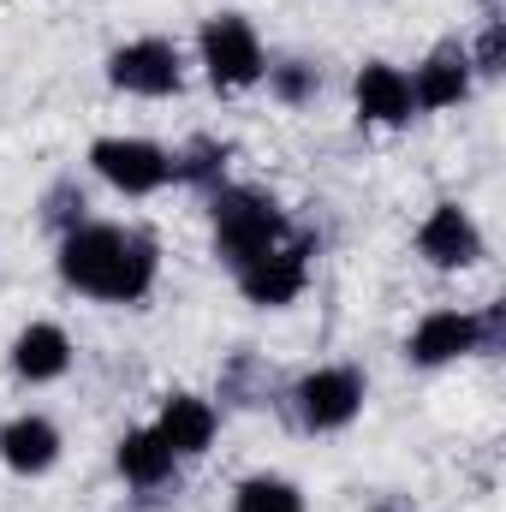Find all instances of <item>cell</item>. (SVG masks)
<instances>
[{
    "label": "cell",
    "instance_id": "cell-1",
    "mask_svg": "<svg viewBox=\"0 0 506 512\" xmlns=\"http://www.w3.org/2000/svg\"><path fill=\"white\" fill-rule=\"evenodd\" d=\"M54 268L78 298L96 304H143L161 280V245L143 227L120 221H84L66 239H54Z\"/></svg>",
    "mask_w": 506,
    "mask_h": 512
},
{
    "label": "cell",
    "instance_id": "cell-2",
    "mask_svg": "<svg viewBox=\"0 0 506 512\" xmlns=\"http://www.w3.org/2000/svg\"><path fill=\"white\" fill-rule=\"evenodd\" d=\"M298 227H292V215L280 209V197L274 191H262V185H221L215 197H209V251L215 262L233 274V268H245L256 262L262 251H274L280 239H292Z\"/></svg>",
    "mask_w": 506,
    "mask_h": 512
},
{
    "label": "cell",
    "instance_id": "cell-3",
    "mask_svg": "<svg viewBox=\"0 0 506 512\" xmlns=\"http://www.w3.org/2000/svg\"><path fill=\"white\" fill-rule=\"evenodd\" d=\"M501 340H506V304H483V310L441 304V310H423L417 328L405 334V364L411 370H447L459 358L501 352Z\"/></svg>",
    "mask_w": 506,
    "mask_h": 512
},
{
    "label": "cell",
    "instance_id": "cell-4",
    "mask_svg": "<svg viewBox=\"0 0 506 512\" xmlns=\"http://www.w3.org/2000/svg\"><path fill=\"white\" fill-rule=\"evenodd\" d=\"M280 405L292 411V423H298L304 435H340V429H352V423L364 417V405H370V376H364L358 364H316V370H304L298 382H286Z\"/></svg>",
    "mask_w": 506,
    "mask_h": 512
},
{
    "label": "cell",
    "instance_id": "cell-5",
    "mask_svg": "<svg viewBox=\"0 0 506 512\" xmlns=\"http://www.w3.org/2000/svg\"><path fill=\"white\" fill-rule=\"evenodd\" d=\"M197 66H203L209 90L245 96L268 72V48H262V36H256V24L245 12H209L203 30H197Z\"/></svg>",
    "mask_w": 506,
    "mask_h": 512
},
{
    "label": "cell",
    "instance_id": "cell-6",
    "mask_svg": "<svg viewBox=\"0 0 506 512\" xmlns=\"http://www.w3.org/2000/svg\"><path fill=\"white\" fill-rule=\"evenodd\" d=\"M90 173L120 191V197H155L173 185V149L155 137H131V131H108L90 143Z\"/></svg>",
    "mask_w": 506,
    "mask_h": 512
},
{
    "label": "cell",
    "instance_id": "cell-7",
    "mask_svg": "<svg viewBox=\"0 0 506 512\" xmlns=\"http://www.w3.org/2000/svg\"><path fill=\"white\" fill-rule=\"evenodd\" d=\"M108 84L120 96L167 102V96L185 90V48L173 36H131L108 54Z\"/></svg>",
    "mask_w": 506,
    "mask_h": 512
},
{
    "label": "cell",
    "instance_id": "cell-8",
    "mask_svg": "<svg viewBox=\"0 0 506 512\" xmlns=\"http://www.w3.org/2000/svg\"><path fill=\"white\" fill-rule=\"evenodd\" d=\"M310 256H316V239L310 233H292L274 251H262L256 262L233 268V286H239V298L256 304V310H292L304 298V286H310Z\"/></svg>",
    "mask_w": 506,
    "mask_h": 512
},
{
    "label": "cell",
    "instance_id": "cell-9",
    "mask_svg": "<svg viewBox=\"0 0 506 512\" xmlns=\"http://www.w3.org/2000/svg\"><path fill=\"white\" fill-rule=\"evenodd\" d=\"M411 251H417V262H429L435 274H465V268H477V262L489 256V239H483L477 215L447 197V203H435V209L417 221Z\"/></svg>",
    "mask_w": 506,
    "mask_h": 512
},
{
    "label": "cell",
    "instance_id": "cell-10",
    "mask_svg": "<svg viewBox=\"0 0 506 512\" xmlns=\"http://www.w3.org/2000/svg\"><path fill=\"white\" fill-rule=\"evenodd\" d=\"M352 114H358V126H370V131L411 126V120H417V102H411L405 66H393V60H364L358 78H352Z\"/></svg>",
    "mask_w": 506,
    "mask_h": 512
},
{
    "label": "cell",
    "instance_id": "cell-11",
    "mask_svg": "<svg viewBox=\"0 0 506 512\" xmlns=\"http://www.w3.org/2000/svg\"><path fill=\"white\" fill-rule=\"evenodd\" d=\"M405 78H411V102H417V114H447V108H459V102L477 90L471 54H465L459 36H453V42H435Z\"/></svg>",
    "mask_w": 506,
    "mask_h": 512
},
{
    "label": "cell",
    "instance_id": "cell-12",
    "mask_svg": "<svg viewBox=\"0 0 506 512\" xmlns=\"http://www.w3.org/2000/svg\"><path fill=\"white\" fill-rule=\"evenodd\" d=\"M149 429L173 447V459H203L215 447V435H221V405L209 393L173 387V393H161V411H155Z\"/></svg>",
    "mask_w": 506,
    "mask_h": 512
},
{
    "label": "cell",
    "instance_id": "cell-13",
    "mask_svg": "<svg viewBox=\"0 0 506 512\" xmlns=\"http://www.w3.org/2000/svg\"><path fill=\"white\" fill-rule=\"evenodd\" d=\"M66 453V435L48 411H18L0 423V465L12 477H48Z\"/></svg>",
    "mask_w": 506,
    "mask_h": 512
},
{
    "label": "cell",
    "instance_id": "cell-14",
    "mask_svg": "<svg viewBox=\"0 0 506 512\" xmlns=\"http://www.w3.org/2000/svg\"><path fill=\"white\" fill-rule=\"evenodd\" d=\"M72 358H78V346H72V334L60 328V322H24L18 334H12V346H6V364H12V376L30 387H48L60 382L66 370H72Z\"/></svg>",
    "mask_w": 506,
    "mask_h": 512
},
{
    "label": "cell",
    "instance_id": "cell-15",
    "mask_svg": "<svg viewBox=\"0 0 506 512\" xmlns=\"http://www.w3.org/2000/svg\"><path fill=\"white\" fill-rule=\"evenodd\" d=\"M179 465H185V459H173V447H167L149 423H137V429H126V435L114 441V471L126 477L137 495L173 489V483H179Z\"/></svg>",
    "mask_w": 506,
    "mask_h": 512
},
{
    "label": "cell",
    "instance_id": "cell-16",
    "mask_svg": "<svg viewBox=\"0 0 506 512\" xmlns=\"http://www.w3.org/2000/svg\"><path fill=\"white\" fill-rule=\"evenodd\" d=\"M280 376H274V364L256 352V346H239L227 364H221V387H215V399L221 405H239V411H256V405H280Z\"/></svg>",
    "mask_w": 506,
    "mask_h": 512
},
{
    "label": "cell",
    "instance_id": "cell-17",
    "mask_svg": "<svg viewBox=\"0 0 506 512\" xmlns=\"http://www.w3.org/2000/svg\"><path fill=\"white\" fill-rule=\"evenodd\" d=\"M227 167H233V143L227 137H185L179 149H173V185H185V191H203V197H215L221 185H227Z\"/></svg>",
    "mask_w": 506,
    "mask_h": 512
},
{
    "label": "cell",
    "instance_id": "cell-18",
    "mask_svg": "<svg viewBox=\"0 0 506 512\" xmlns=\"http://www.w3.org/2000/svg\"><path fill=\"white\" fill-rule=\"evenodd\" d=\"M227 512H310V501H304V489H298L292 477H280V471H251V477H239Z\"/></svg>",
    "mask_w": 506,
    "mask_h": 512
},
{
    "label": "cell",
    "instance_id": "cell-19",
    "mask_svg": "<svg viewBox=\"0 0 506 512\" xmlns=\"http://www.w3.org/2000/svg\"><path fill=\"white\" fill-rule=\"evenodd\" d=\"M262 84H268V96H274L280 108H310V102L322 96V66L304 60V54H280V60H268Z\"/></svg>",
    "mask_w": 506,
    "mask_h": 512
},
{
    "label": "cell",
    "instance_id": "cell-20",
    "mask_svg": "<svg viewBox=\"0 0 506 512\" xmlns=\"http://www.w3.org/2000/svg\"><path fill=\"white\" fill-rule=\"evenodd\" d=\"M90 221V191L78 185V173H60L48 191H42V227L54 233V239H66L72 227H84Z\"/></svg>",
    "mask_w": 506,
    "mask_h": 512
},
{
    "label": "cell",
    "instance_id": "cell-21",
    "mask_svg": "<svg viewBox=\"0 0 506 512\" xmlns=\"http://www.w3.org/2000/svg\"><path fill=\"white\" fill-rule=\"evenodd\" d=\"M465 54H471V72H477V78H501L506 72V24L495 18V12L483 18L477 42H465Z\"/></svg>",
    "mask_w": 506,
    "mask_h": 512
},
{
    "label": "cell",
    "instance_id": "cell-22",
    "mask_svg": "<svg viewBox=\"0 0 506 512\" xmlns=\"http://www.w3.org/2000/svg\"><path fill=\"white\" fill-rule=\"evenodd\" d=\"M370 512H423V507H411V501H405V495H381L376 507Z\"/></svg>",
    "mask_w": 506,
    "mask_h": 512
}]
</instances>
